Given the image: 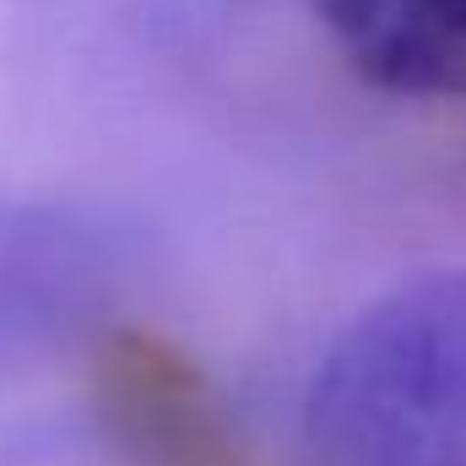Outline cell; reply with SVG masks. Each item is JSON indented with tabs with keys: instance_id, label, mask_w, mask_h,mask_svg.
Returning a JSON list of instances; mask_svg holds the SVG:
<instances>
[{
	"instance_id": "1",
	"label": "cell",
	"mask_w": 466,
	"mask_h": 466,
	"mask_svg": "<svg viewBox=\"0 0 466 466\" xmlns=\"http://www.w3.org/2000/svg\"><path fill=\"white\" fill-rule=\"evenodd\" d=\"M293 466H466V266L380 293L337 331Z\"/></svg>"
},
{
	"instance_id": "2",
	"label": "cell",
	"mask_w": 466,
	"mask_h": 466,
	"mask_svg": "<svg viewBox=\"0 0 466 466\" xmlns=\"http://www.w3.org/2000/svg\"><path fill=\"white\" fill-rule=\"evenodd\" d=\"M130 238L82 207L0 201V385L87 342L130 282Z\"/></svg>"
},
{
	"instance_id": "3",
	"label": "cell",
	"mask_w": 466,
	"mask_h": 466,
	"mask_svg": "<svg viewBox=\"0 0 466 466\" xmlns=\"http://www.w3.org/2000/svg\"><path fill=\"white\" fill-rule=\"evenodd\" d=\"M98 407L119 445L147 466H238L228 418L207 374L157 337H109L98 352Z\"/></svg>"
},
{
	"instance_id": "4",
	"label": "cell",
	"mask_w": 466,
	"mask_h": 466,
	"mask_svg": "<svg viewBox=\"0 0 466 466\" xmlns=\"http://www.w3.org/2000/svg\"><path fill=\"white\" fill-rule=\"evenodd\" d=\"M309 11L363 82L466 104V0H309Z\"/></svg>"
}]
</instances>
